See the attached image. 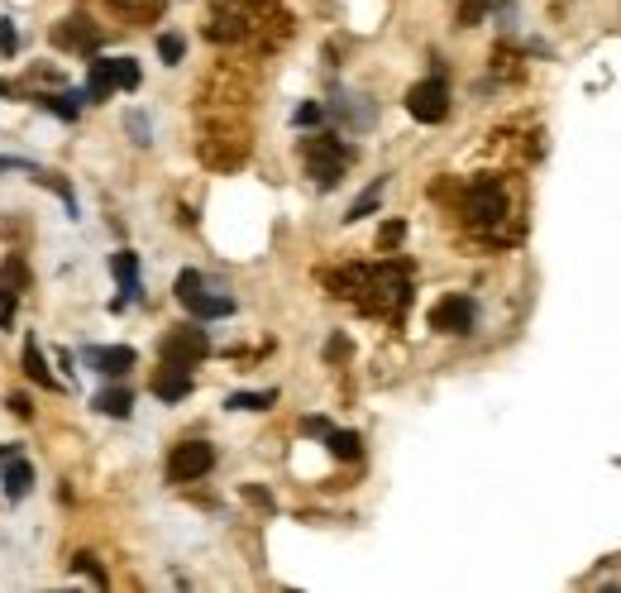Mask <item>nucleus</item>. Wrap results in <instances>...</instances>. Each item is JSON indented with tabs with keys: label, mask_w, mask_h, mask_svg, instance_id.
I'll return each instance as SVG.
<instances>
[{
	"label": "nucleus",
	"mask_w": 621,
	"mask_h": 593,
	"mask_svg": "<svg viewBox=\"0 0 621 593\" xmlns=\"http://www.w3.org/2000/svg\"><path fill=\"white\" fill-rule=\"evenodd\" d=\"M211 464H215L211 440H182L168 455V484H192L201 474H211Z\"/></svg>",
	"instance_id": "nucleus-4"
},
{
	"label": "nucleus",
	"mask_w": 621,
	"mask_h": 593,
	"mask_svg": "<svg viewBox=\"0 0 621 593\" xmlns=\"http://www.w3.org/2000/svg\"><path fill=\"white\" fill-rule=\"evenodd\" d=\"M483 20V0H464L459 5V24H478Z\"/></svg>",
	"instance_id": "nucleus-25"
},
{
	"label": "nucleus",
	"mask_w": 621,
	"mask_h": 593,
	"mask_svg": "<svg viewBox=\"0 0 621 593\" xmlns=\"http://www.w3.org/2000/svg\"><path fill=\"white\" fill-rule=\"evenodd\" d=\"M110 63H115V87L120 91H134L139 82H144V72H139L134 58H110Z\"/></svg>",
	"instance_id": "nucleus-19"
},
{
	"label": "nucleus",
	"mask_w": 621,
	"mask_h": 593,
	"mask_svg": "<svg viewBox=\"0 0 621 593\" xmlns=\"http://www.w3.org/2000/svg\"><path fill=\"white\" fill-rule=\"evenodd\" d=\"M344 354H349V340H344V335H335V340L325 345V359H344Z\"/></svg>",
	"instance_id": "nucleus-30"
},
{
	"label": "nucleus",
	"mask_w": 621,
	"mask_h": 593,
	"mask_svg": "<svg viewBox=\"0 0 621 593\" xmlns=\"http://www.w3.org/2000/svg\"><path fill=\"white\" fill-rule=\"evenodd\" d=\"M110 91H115V63H110V58H96V63H91V82H86V101L101 106Z\"/></svg>",
	"instance_id": "nucleus-14"
},
{
	"label": "nucleus",
	"mask_w": 621,
	"mask_h": 593,
	"mask_svg": "<svg viewBox=\"0 0 621 593\" xmlns=\"http://www.w3.org/2000/svg\"><path fill=\"white\" fill-rule=\"evenodd\" d=\"M158 53H163V63H182V53H187V44H182V34H163L158 39Z\"/></svg>",
	"instance_id": "nucleus-21"
},
{
	"label": "nucleus",
	"mask_w": 621,
	"mask_h": 593,
	"mask_svg": "<svg viewBox=\"0 0 621 593\" xmlns=\"http://www.w3.org/2000/svg\"><path fill=\"white\" fill-rule=\"evenodd\" d=\"M96 412L129 417V412H134V393H129V388H106V393H96Z\"/></svg>",
	"instance_id": "nucleus-16"
},
{
	"label": "nucleus",
	"mask_w": 621,
	"mask_h": 593,
	"mask_svg": "<svg viewBox=\"0 0 621 593\" xmlns=\"http://www.w3.org/2000/svg\"><path fill=\"white\" fill-rule=\"evenodd\" d=\"M77 570H82V574H91L96 584H106V574H101V565H96L91 555H77Z\"/></svg>",
	"instance_id": "nucleus-28"
},
{
	"label": "nucleus",
	"mask_w": 621,
	"mask_h": 593,
	"mask_svg": "<svg viewBox=\"0 0 621 593\" xmlns=\"http://www.w3.org/2000/svg\"><path fill=\"white\" fill-rule=\"evenodd\" d=\"M158 354H163V364H177V369H196V364H201V359L211 354V340H206V330H201V326H172L168 335H163Z\"/></svg>",
	"instance_id": "nucleus-2"
},
{
	"label": "nucleus",
	"mask_w": 621,
	"mask_h": 593,
	"mask_svg": "<svg viewBox=\"0 0 621 593\" xmlns=\"http://www.w3.org/2000/svg\"><path fill=\"white\" fill-rule=\"evenodd\" d=\"M0 53H5V58L15 53V24L10 20H0Z\"/></svg>",
	"instance_id": "nucleus-27"
},
{
	"label": "nucleus",
	"mask_w": 621,
	"mask_h": 593,
	"mask_svg": "<svg viewBox=\"0 0 621 593\" xmlns=\"http://www.w3.org/2000/svg\"><path fill=\"white\" fill-rule=\"evenodd\" d=\"M321 120V106H301L297 110V125H316Z\"/></svg>",
	"instance_id": "nucleus-31"
},
{
	"label": "nucleus",
	"mask_w": 621,
	"mask_h": 593,
	"mask_svg": "<svg viewBox=\"0 0 621 593\" xmlns=\"http://www.w3.org/2000/svg\"><path fill=\"white\" fill-rule=\"evenodd\" d=\"M378 201H383V182H373L364 197L349 206V216H344V220H364V216H373V211H378Z\"/></svg>",
	"instance_id": "nucleus-20"
},
{
	"label": "nucleus",
	"mask_w": 621,
	"mask_h": 593,
	"mask_svg": "<svg viewBox=\"0 0 621 593\" xmlns=\"http://www.w3.org/2000/svg\"><path fill=\"white\" fill-rule=\"evenodd\" d=\"M86 364L110 378H120L125 369H134V350H129V345H91V350H86Z\"/></svg>",
	"instance_id": "nucleus-10"
},
{
	"label": "nucleus",
	"mask_w": 621,
	"mask_h": 593,
	"mask_svg": "<svg viewBox=\"0 0 621 593\" xmlns=\"http://www.w3.org/2000/svg\"><path fill=\"white\" fill-rule=\"evenodd\" d=\"M177 302L192 311V316H201V321H215V316H230V311H235L230 297H215V292H206V283H201V273H196V268H187V273L177 278Z\"/></svg>",
	"instance_id": "nucleus-3"
},
{
	"label": "nucleus",
	"mask_w": 621,
	"mask_h": 593,
	"mask_svg": "<svg viewBox=\"0 0 621 593\" xmlns=\"http://www.w3.org/2000/svg\"><path fill=\"white\" fill-rule=\"evenodd\" d=\"M24 374L34 378L39 388H53V374H48V364H43V354L34 340H24Z\"/></svg>",
	"instance_id": "nucleus-17"
},
{
	"label": "nucleus",
	"mask_w": 621,
	"mask_h": 593,
	"mask_svg": "<svg viewBox=\"0 0 621 593\" xmlns=\"http://www.w3.org/2000/svg\"><path fill=\"white\" fill-rule=\"evenodd\" d=\"M24 283H29L24 264L20 259H5V268H0V321H10V307H15V297L24 292Z\"/></svg>",
	"instance_id": "nucleus-12"
},
{
	"label": "nucleus",
	"mask_w": 621,
	"mask_h": 593,
	"mask_svg": "<svg viewBox=\"0 0 621 593\" xmlns=\"http://www.w3.org/2000/svg\"><path fill=\"white\" fill-rule=\"evenodd\" d=\"M301 158H306V173L316 177L321 187H335L354 154L344 149L335 134H311V139H301Z\"/></svg>",
	"instance_id": "nucleus-1"
},
{
	"label": "nucleus",
	"mask_w": 621,
	"mask_h": 593,
	"mask_svg": "<svg viewBox=\"0 0 621 593\" xmlns=\"http://www.w3.org/2000/svg\"><path fill=\"white\" fill-rule=\"evenodd\" d=\"M407 110H411V120H421V125H440L450 115V87H445V77L416 82L407 91Z\"/></svg>",
	"instance_id": "nucleus-5"
},
{
	"label": "nucleus",
	"mask_w": 621,
	"mask_h": 593,
	"mask_svg": "<svg viewBox=\"0 0 621 593\" xmlns=\"http://www.w3.org/2000/svg\"><path fill=\"white\" fill-rule=\"evenodd\" d=\"M469 220L473 225H493V220L507 216V197H502V182L497 177H478L469 187Z\"/></svg>",
	"instance_id": "nucleus-7"
},
{
	"label": "nucleus",
	"mask_w": 621,
	"mask_h": 593,
	"mask_svg": "<svg viewBox=\"0 0 621 593\" xmlns=\"http://www.w3.org/2000/svg\"><path fill=\"white\" fill-rule=\"evenodd\" d=\"M325 445H330V455L335 460H359L364 455V440H359V431H325Z\"/></svg>",
	"instance_id": "nucleus-15"
},
{
	"label": "nucleus",
	"mask_w": 621,
	"mask_h": 593,
	"mask_svg": "<svg viewBox=\"0 0 621 593\" xmlns=\"http://www.w3.org/2000/svg\"><path fill=\"white\" fill-rule=\"evenodd\" d=\"M5 407H10L15 417H34V402H29L24 393H10V397H5Z\"/></svg>",
	"instance_id": "nucleus-24"
},
{
	"label": "nucleus",
	"mask_w": 621,
	"mask_h": 593,
	"mask_svg": "<svg viewBox=\"0 0 621 593\" xmlns=\"http://www.w3.org/2000/svg\"><path fill=\"white\" fill-rule=\"evenodd\" d=\"M278 402V393L268 388V393H235V397H225V407L230 412H263V407H273Z\"/></svg>",
	"instance_id": "nucleus-18"
},
{
	"label": "nucleus",
	"mask_w": 621,
	"mask_h": 593,
	"mask_svg": "<svg viewBox=\"0 0 621 593\" xmlns=\"http://www.w3.org/2000/svg\"><path fill=\"white\" fill-rule=\"evenodd\" d=\"M187 393H192V369L163 364V369L153 374V397H158V402H182Z\"/></svg>",
	"instance_id": "nucleus-11"
},
{
	"label": "nucleus",
	"mask_w": 621,
	"mask_h": 593,
	"mask_svg": "<svg viewBox=\"0 0 621 593\" xmlns=\"http://www.w3.org/2000/svg\"><path fill=\"white\" fill-rule=\"evenodd\" d=\"M53 44L63 53H96L101 48V29L86 20V15H67L63 24H53Z\"/></svg>",
	"instance_id": "nucleus-8"
},
{
	"label": "nucleus",
	"mask_w": 621,
	"mask_h": 593,
	"mask_svg": "<svg viewBox=\"0 0 621 593\" xmlns=\"http://www.w3.org/2000/svg\"><path fill=\"white\" fill-rule=\"evenodd\" d=\"M301 431H306V436H325V431H330V421H325V417H306V421H301Z\"/></svg>",
	"instance_id": "nucleus-29"
},
{
	"label": "nucleus",
	"mask_w": 621,
	"mask_h": 593,
	"mask_svg": "<svg viewBox=\"0 0 621 593\" xmlns=\"http://www.w3.org/2000/svg\"><path fill=\"white\" fill-rule=\"evenodd\" d=\"M110 5H120V10H134V15H153V10H158V0H110Z\"/></svg>",
	"instance_id": "nucleus-26"
},
{
	"label": "nucleus",
	"mask_w": 621,
	"mask_h": 593,
	"mask_svg": "<svg viewBox=\"0 0 621 593\" xmlns=\"http://www.w3.org/2000/svg\"><path fill=\"white\" fill-rule=\"evenodd\" d=\"M43 106L58 110L63 120H77V96H43Z\"/></svg>",
	"instance_id": "nucleus-22"
},
{
	"label": "nucleus",
	"mask_w": 621,
	"mask_h": 593,
	"mask_svg": "<svg viewBox=\"0 0 621 593\" xmlns=\"http://www.w3.org/2000/svg\"><path fill=\"white\" fill-rule=\"evenodd\" d=\"M402 235H407V225H402V220H387L383 235H378V249H392V244L402 240Z\"/></svg>",
	"instance_id": "nucleus-23"
},
{
	"label": "nucleus",
	"mask_w": 621,
	"mask_h": 593,
	"mask_svg": "<svg viewBox=\"0 0 621 593\" xmlns=\"http://www.w3.org/2000/svg\"><path fill=\"white\" fill-rule=\"evenodd\" d=\"M473 321H478V307L464 292H450L430 307V330H440V335H469Z\"/></svg>",
	"instance_id": "nucleus-6"
},
{
	"label": "nucleus",
	"mask_w": 621,
	"mask_h": 593,
	"mask_svg": "<svg viewBox=\"0 0 621 593\" xmlns=\"http://www.w3.org/2000/svg\"><path fill=\"white\" fill-rule=\"evenodd\" d=\"M0 168H10V163H5V158H0Z\"/></svg>",
	"instance_id": "nucleus-32"
},
{
	"label": "nucleus",
	"mask_w": 621,
	"mask_h": 593,
	"mask_svg": "<svg viewBox=\"0 0 621 593\" xmlns=\"http://www.w3.org/2000/svg\"><path fill=\"white\" fill-rule=\"evenodd\" d=\"M110 273H115V283H120V292H125L115 307H125L129 297H139V259H134L129 249H120V254L110 259Z\"/></svg>",
	"instance_id": "nucleus-13"
},
{
	"label": "nucleus",
	"mask_w": 621,
	"mask_h": 593,
	"mask_svg": "<svg viewBox=\"0 0 621 593\" xmlns=\"http://www.w3.org/2000/svg\"><path fill=\"white\" fill-rule=\"evenodd\" d=\"M0 474H5V498H10V503L29 498V488H34V464L15 460V450H0Z\"/></svg>",
	"instance_id": "nucleus-9"
}]
</instances>
